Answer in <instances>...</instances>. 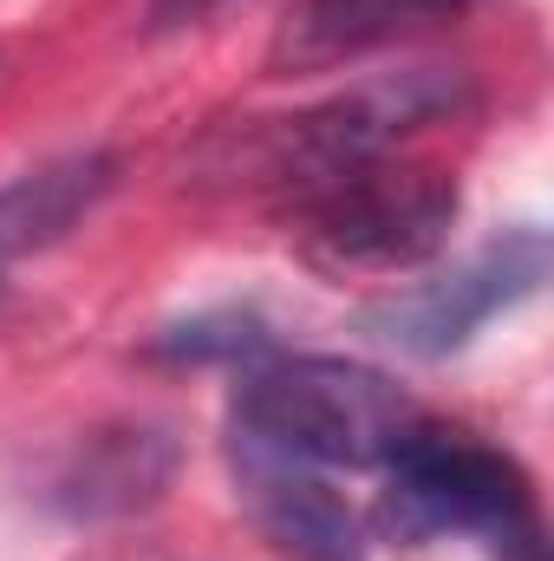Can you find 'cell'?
Wrapping results in <instances>:
<instances>
[{
    "instance_id": "cell-1",
    "label": "cell",
    "mask_w": 554,
    "mask_h": 561,
    "mask_svg": "<svg viewBox=\"0 0 554 561\" xmlns=\"http://www.w3.org/2000/svg\"><path fill=\"white\" fill-rule=\"evenodd\" d=\"M412 424V399L353 359H275L235 386V444L293 463L366 470L385 463Z\"/></svg>"
},
{
    "instance_id": "cell-2",
    "label": "cell",
    "mask_w": 554,
    "mask_h": 561,
    "mask_svg": "<svg viewBox=\"0 0 554 561\" xmlns=\"http://www.w3.org/2000/svg\"><path fill=\"white\" fill-rule=\"evenodd\" d=\"M463 99H470V85L450 66L379 72V79H359L353 92H339L300 118H275L268 131L242 144V163L268 183H287L293 196H307V190H320L359 163H379L399 138L450 118Z\"/></svg>"
},
{
    "instance_id": "cell-3",
    "label": "cell",
    "mask_w": 554,
    "mask_h": 561,
    "mask_svg": "<svg viewBox=\"0 0 554 561\" xmlns=\"http://www.w3.org/2000/svg\"><path fill=\"white\" fill-rule=\"evenodd\" d=\"M457 183L417 163H359L300 196V255L326 275H399L443 249Z\"/></svg>"
},
{
    "instance_id": "cell-4",
    "label": "cell",
    "mask_w": 554,
    "mask_h": 561,
    "mask_svg": "<svg viewBox=\"0 0 554 561\" xmlns=\"http://www.w3.org/2000/svg\"><path fill=\"white\" fill-rule=\"evenodd\" d=\"M379 523L399 542H430V536H516L529 529V483L522 470L457 431H405V444L385 457V496Z\"/></svg>"
},
{
    "instance_id": "cell-5",
    "label": "cell",
    "mask_w": 554,
    "mask_h": 561,
    "mask_svg": "<svg viewBox=\"0 0 554 561\" xmlns=\"http://www.w3.org/2000/svg\"><path fill=\"white\" fill-rule=\"evenodd\" d=\"M549 280V236L542 229H516L503 242H489L476 262H463L457 275L430 280V287H412L399 300H379L366 307V327L379 340H392L399 353H417V359H443L457 353L496 307L535 294Z\"/></svg>"
},
{
    "instance_id": "cell-6",
    "label": "cell",
    "mask_w": 554,
    "mask_h": 561,
    "mask_svg": "<svg viewBox=\"0 0 554 561\" xmlns=\"http://www.w3.org/2000/svg\"><path fill=\"white\" fill-rule=\"evenodd\" d=\"M242 483H249L255 516L275 529V542H287L293 556H307V561H366V542H359L353 510L313 477V463H293V457H275V450L242 444Z\"/></svg>"
},
{
    "instance_id": "cell-7",
    "label": "cell",
    "mask_w": 554,
    "mask_h": 561,
    "mask_svg": "<svg viewBox=\"0 0 554 561\" xmlns=\"http://www.w3.org/2000/svg\"><path fill=\"white\" fill-rule=\"evenodd\" d=\"M450 13L457 0H300L293 20L275 33V72H320V66L359 59Z\"/></svg>"
},
{
    "instance_id": "cell-8",
    "label": "cell",
    "mask_w": 554,
    "mask_h": 561,
    "mask_svg": "<svg viewBox=\"0 0 554 561\" xmlns=\"http://www.w3.org/2000/svg\"><path fill=\"white\" fill-rule=\"evenodd\" d=\"M105 190H112V157H99V150L59 157L46 170H26V176L0 183V268L59 242Z\"/></svg>"
},
{
    "instance_id": "cell-9",
    "label": "cell",
    "mask_w": 554,
    "mask_h": 561,
    "mask_svg": "<svg viewBox=\"0 0 554 561\" xmlns=\"http://www.w3.org/2000/svg\"><path fill=\"white\" fill-rule=\"evenodd\" d=\"M170 477V444L157 431H118V437H92L66 477V503L85 510V516H105V510H131L150 503Z\"/></svg>"
},
{
    "instance_id": "cell-10",
    "label": "cell",
    "mask_w": 554,
    "mask_h": 561,
    "mask_svg": "<svg viewBox=\"0 0 554 561\" xmlns=\"http://www.w3.org/2000/svg\"><path fill=\"white\" fill-rule=\"evenodd\" d=\"M249 346H262L255 320H196V327H176V340H163V353H196V359H209V353H249Z\"/></svg>"
},
{
    "instance_id": "cell-11",
    "label": "cell",
    "mask_w": 554,
    "mask_h": 561,
    "mask_svg": "<svg viewBox=\"0 0 554 561\" xmlns=\"http://www.w3.org/2000/svg\"><path fill=\"white\" fill-rule=\"evenodd\" d=\"M222 0H157L150 7V20L157 26H189V20H203V13H216Z\"/></svg>"
},
{
    "instance_id": "cell-12",
    "label": "cell",
    "mask_w": 554,
    "mask_h": 561,
    "mask_svg": "<svg viewBox=\"0 0 554 561\" xmlns=\"http://www.w3.org/2000/svg\"><path fill=\"white\" fill-rule=\"evenodd\" d=\"M503 542H509V556L503 561H549L542 556V542H535V529H516V536H503Z\"/></svg>"
}]
</instances>
